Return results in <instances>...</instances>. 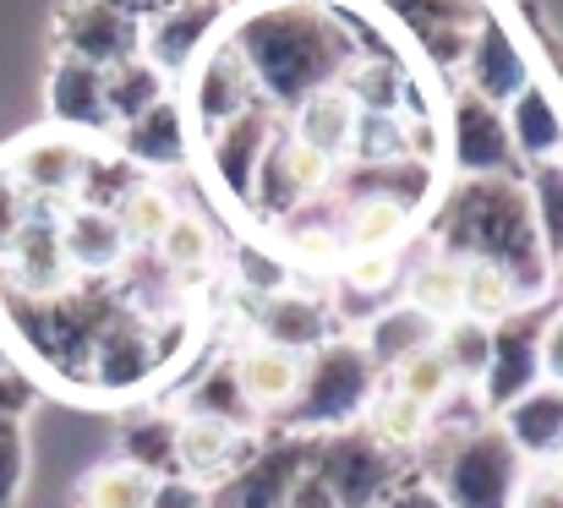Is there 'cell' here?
<instances>
[{"mask_svg":"<svg viewBox=\"0 0 563 508\" xmlns=\"http://www.w3.org/2000/svg\"><path fill=\"white\" fill-rule=\"evenodd\" d=\"M224 38L241 49L252 88L274 115H290L301 99L345 82L367 55L351 16L323 0H257L230 22Z\"/></svg>","mask_w":563,"mask_h":508,"instance_id":"1","label":"cell"},{"mask_svg":"<svg viewBox=\"0 0 563 508\" xmlns=\"http://www.w3.org/2000/svg\"><path fill=\"white\" fill-rule=\"evenodd\" d=\"M432 252L460 263H493L515 285L520 307H542L553 290V257L537 241L531 197L515 175L504 180H460L432 224Z\"/></svg>","mask_w":563,"mask_h":508,"instance_id":"2","label":"cell"},{"mask_svg":"<svg viewBox=\"0 0 563 508\" xmlns=\"http://www.w3.org/2000/svg\"><path fill=\"white\" fill-rule=\"evenodd\" d=\"M383 388L377 366L367 361L362 339L334 334L329 344H318L312 355H301V383L296 399L285 405V432L290 438H323V432H345L362 421V410L373 405V394Z\"/></svg>","mask_w":563,"mask_h":508,"instance_id":"3","label":"cell"},{"mask_svg":"<svg viewBox=\"0 0 563 508\" xmlns=\"http://www.w3.org/2000/svg\"><path fill=\"white\" fill-rule=\"evenodd\" d=\"M432 471L427 482L449 508H515V493L526 482L520 449L504 438L498 421H482L454 438H432Z\"/></svg>","mask_w":563,"mask_h":508,"instance_id":"4","label":"cell"},{"mask_svg":"<svg viewBox=\"0 0 563 508\" xmlns=\"http://www.w3.org/2000/svg\"><path fill=\"white\" fill-rule=\"evenodd\" d=\"M307 476L334 498L340 508H377L410 471L399 454L377 449L362 427H345V432H323L312 438V460H307Z\"/></svg>","mask_w":563,"mask_h":508,"instance_id":"5","label":"cell"},{"mask_svg":"<svg viewBox=\"0 0 563 508\" xmlns=\"http://www.w3.org/2000/svg\"><path fill=\"white\" fill-rule=\"evenodd\" d=\"M165 339H159V318L132 312L126 301H115V312L104 318V329L93 339L88 355V388L99 394H143L159 366H165Z\"/></svg>","mask_w":563,"mask_h":508,"instance_id":"6","label":"cell"},{"mask_svg":"<svg viewBox=\"0 0 563 508\" xmlns=\"http://www.w3.org/2000/svg\"><path fill=\"white\" fill-rule=\"evenodd\" d=\"M542 329H548V307H520L504 323H493V355L476 383L487 416H504L520 394L542 383Z\"/></svg>","mask_w":563,"mask_h":508,"instance_id":"7","label":"cell"},{"mask_svg":"<svg viewBox=\"0 0 563 508\" xmlns=\"http://www.w3.org/2000/svg\"><path fill=\"white\" fill-rule=\"evenodd\" d=\"M449 165L460 169L465 180H504L520 169V154L509 143V121L498 104L476 99L471 88H454L449 99V132H443Z\"/></svg>","mask_w":563,"mask_h":508,"instance_id":"8","label":"cell"},{"mask_svg":"<svg viewBox=\"0 0 563 508\" xmlns=\"http://www.w3.org/2000/svg\"><path fill=\"white\" fill-rule=\"evenodd\" d=\"M329 186H334V165H329L323 154L301 148L290 132H279V137L268 143L263 165H257L252 202H246V208H252L257 219H268V224H285V219L301 213L307 202L329 197Z\"/></svg>","mask_w":563,"mask_h":508,"instance_id":"9","label":"cell"},{"mask_svg":"<svg viewBox=\"0 0 563 508\" xmlns=\"http://www.w3.org/2000/svg\"><path fill=\"white\" fill-rule=\"evenodd\" d=\"M60 213L66 208H33L27 230L0 257V285H5L11 301H55L77 285L66 246H60Z\"/></svg>","mask_w":563,"mask_h":508,"instance_id":"10","label":"cell"},{"mask_svg":"<svg viewBox=\"0 0 563 508\" xmlns=\"http://www.w3.org/2000/svg\"><path fill=\"white\" fill-rule=\"evenodd\" d=\"M55 49L110 71V66L143 55V16L115 0H71L55 16Z\"/></svg>","mask_w":563,"mask_h":508,"instance_id":"11","label":"cell"},{"mask_svg":"<svg viewBox=\"0 0 563 508\" xmlns=\"http://www.w3.org/2000/svg\"><path fill=\"white\" fill-rule=\"evenodd\" d=\"M224 22H230V0H176V5L143 16V60L165 82L187 77L208 55V44L224 33Z\"/></svg>","mask_w":563,"mask_h":508,"instance_id":"12","label":"cell"},{"mask_svg":"<svg viewBox=\"0 0 563 508\" xmlns=\"http://www.w3.org/2000/svg\"><path fill=\"white\" fill-rule=\"evenodd\" d=\"M88 137H71V132H33L22 137L0 165L11 169V180L33 197V208H71L77 197V180L88 169Z\"/></svg>","mask_w":563,"mask_h":508,"instance_id":"13","label":"cell"},{"mask_svg":"<svg viewBox=\"0 0 563 508\" xmlns=\"http://www.w3.org/2000/svg\"><path fill=\"white\" fill-rule=\"evenodd\" d=\"M312 460V438H274L257 443V454L208 493V508H290V493L301 487Z\"/></svg>","mask_w":563,"mask_h":508,"instance_id":"14","label":"cell"},{"mask_svg":"<svg viewBox=\"0 0 563 508\" xmlns=\"http://www.w3.org/2000/svg\"><path fill=\"white\" fill-rule=\"evenodd\" d=\"M252 104H263L257 88H252V71H246L241 49L219 33L208 44V55L187 71V115H197L202 132H219L224 121L246 115Z\"/></svg>","mask_w":563,"mask_h":508,"instance_id":"15","label":"cell"},{"mask_svg":"<svg viewBox=\"0 0 563 508\" xmlns=\"http://www.w3.org/2000/svg\"><path fill=\"white\" fill-rule=\"evenodd\" d=\"M460 71H465L460 88H471L476 99H487V104H498V110H504L526 82H537V77H531V60H526V49H520V38H515L498 16H476Z\"/></svg>","mask_w":563,"mask_h":508,"instance_id":"16","label":"cell"},{"mask_svg":"<svg viewBox=\"0 0 563 508\" xmlns=\"http://www.w3.org/2000/svg\"><path fill=\"white\" fill-rule=\"evenodd\" d=\"M257 454V432L224 427L213 416H176V476H187L197 487H219L230 482L246 460Z\"/></svg>","mask_w":563,"mask_h":508,"instance_id":"17","label":"cell"},{"mask_svg":"<svg viewBox=\"0 0 563 508\" xmlns=\"http://www.w3.org/2000/svg\"><path fill=\"white\" fill-rule=\"evenodd\" d=\"M274 137H279V115L268 104H252L246 115H235L219 132H208V159H213V175H219V191L235 208L252 202V180H257V165H263Z\"/></svg>","mask_w":563,"mask_h":508,"instance_id":"18","label":"cell"},{"mask_svg":"<svg viewBox=\"0 0 563 508\" xmlns=\"http://www.w3.org/2000/svg\"><path fill=\"white\" fill-rule=\"evenodd\" d=\"M252 334L257 344H274V350H290V355H312L318 344L334 339V307L312 290H274L263 301H252Z\"/></svg>","mask_w":563,"mask_h":508,"instance_id":"19","label":"cell"},{"mask_svg":"<svg viewBox=\"0 0 563 508\" xmlns=\"http://www.w3.org/2000/svg\"><path fill=\"white\" fill-rule=\"evenodd\" d=\"M388 16H399L416 44L427 49V60L438 71H454L465 60V44H471V27H476V5L471 0H377Z\"/></svg>","mask_w":563,"mask_h":508,"instance_id":"20","label":"cell"},{"mask_svg":"<svg viewBox=\"0 0 563 508\" xmlns=\"http://www.w3.org/2000/svg\"><path fill=\"white\" fill-rule=\"evenodd\" d=\"M49 121L55 132H115L110 121V104H104V71L88 66V60H71V55H55L49 66Z\"/></svg>","mask_w":563,"mask_h":508,"instance_id":"21","label":"cell"},{"mask_svg":"<svg viewBox=\"0 0 563 508\" xmlns=\"http://www.w3.org/2000/svg\"><path fill=\"white\" fill-rule=\"evenodd\" d=\"M356 121H362V104L351 99L345 82H334V88H323V93H312L290 110V137L340 169L356 148Z\"/></svg>","mask_w":563,"mask_h":508,"instance_id":"22","label":"cell"},{"mask_svg":"<svg viewBox=\"0 0 563 508\" xmlns=\"http://www.w3.org/2000/svg\"><path fill=\"white\" fill-rule=\"evenodd\" d=\"M115 132H121V159L132 169H181L191 159V121L181 99H159L154 110H143Z\"/></svg>","mask_w":563,"mask_h":508,"instance_id":"23","label":"cell"},{"mask_svg":"<svg viewBox=\"0 0 563 508\" xmlns=\"http://www.w3.org/2000/svg\"><path fill=\"white\" fill-rule=\"evenodd\" d=\"M493 421L504 427V438L520 449L526 465H553L563 454V388H553V383H537Z\"/></svg>","mask_w":563,"mask_h":508,"instance_id":"24","label":"cell"},{"mask_svg":"<svg viewBox=\"0 0 563 508\" xmlns=\"http://www.w3.org/2000/svg\"><path fill=\"white\" fill-rule=\"evenodd\" d=\"M60 246H66V263H71L77 279H104L132 252L115 213H104V208H66L60 213Z\"/></svg>","mask_w":563,"mask_h":508,"instance_id":"25","label":"cell"},{"mask_svg":"<svg viewBox=\"0 0 563 508\" xmlns=\"http://www.w3.org/2000/svg\"><path fill=\"white\" fill-rule=\"evenodd\" d=\"M230 372H235L252 416H285V405L296 399V383H301V355L274 350V344H241L230 355Z\"/></svg>","mask_w":563,"mask_h":508,"instance_id":"26","label":"cell"},{"mask_svg":"<svg viewBox=\"0 0 563 508\" xmlns=\"http://www.w3.org/2000/svg\"><path fill=\"white\" fill-rule=\"evenodd\" d=\"M504 121H509V143L526 165H548L563 154V99L542 82H526L509 104H504Z\"/></svg>","mask_w":563,"mask_h":508,"instance_id":"27","label":"cell"},{"mask_svg":"<svg viewBox=\"0 0 563 508\" xmlns=\"http://www.w3.org/2000/svg\"><path fill=\"white\" fill-rule=\"evenodd\" d=\"M432 339H438V323H432L427 312H416L410 301H394V307H383V312L367 318L362 350H367V361L377 366V377H388L399 361L432 350Z\"/></svg>","mask_w":563,"mask_h":508,"instance_id":"28","label":"cell"},{"mask_svg":"<svg viewBox=\"0 0 563 508\" xmlns=\"http://www.w3.org/2000/svg\"><path fill=\"white\" fill-rule=\"evenodd\" d=\"M356 427L373 438L377 449H388V454H399V460H410L416 449H427V443H432V410H421L416 399L394 394L388 383L373 394V405L362 410V421H356Z\"/></svg>","mask_w":563,"mask_h":508,"instance_id":"29","label":"cell"},{"mask_svg":"<svg viewBox=\"0 0 563 508\" xmlns=\"http://www.w3.org/2000/svg\"><path fill=\"white\" fill-rule=\"evenodd\" d=\"M115 460L143 476H176V416L170 410H137L115 432Z\"/></svg>","mask_w":563,"mask_h":508,"instance_id":"30","label":"cell"},{"mask_svg":"<svg viewBox=\"0 0 563 508\" xmlns=\"http://www.w3.org/2000/svg\"><path fill=\"white\" fill-rule=\"evenodd\" d=\"M410 235V208L388 197H351L340 202V246L345 252H399Z\"/></svg>","mask_w":563,"mask_h":508,"instance_id":"31","label":"cell"},{"mask_svg":"<svg viewBox=\"0 0 563 508\" xmlns=\"http://www.w3.org/2000/svg\"><path fill=\"white\" fill-rule=\"evenodd\" d=\"M460 279H465L460 257L427 252L416 268H405V301L416 312H427L432 323H449V318H460Z\"/></svg>","mask_w":563,"mask_h":508,"instance_id":"32","label":"cell"},{"mask_svg":"<svg viewBox=\"0 0 563 508\" xmlns=\"http://www.w3.org/2000/svg\"><path fill=\"white\" fill-rule=\"evenodd\" d=\"M159 99H170V82H165L143 55H132V60H121V66L104 71V104H110V121H115V126L137 121V115L154 110Z\"/></svg>","mask_w":563,"mask_h":508,"instance_id":"33","label":"cell"},{"mask_svg":"<svg viewBox=\"0 0 563 508\" xmlns=\"http://www.w3.org/2000/svg\"><path fill=\"white\" fill-rule=\"evenodd\" d=\"M170 219H176V197L159 180H137L121 197V208H115V224H121V235H126L132 252H154V241L165 235Z\"/></svg>","mask_w":563,"mask_h":508,"instance_id":"34","label":"cell"},{"mask_svg":"<svg viewBox=\"0 0 563 508\" xmlns=\"http://www.w3.org/2000/svg\"><path fill=\"white\" fill-rule=\"evenodd\" d=\"M154 257L165 263V274L176 279H191L213 263V224L191 208H176V219L165 224V235L154 241Z\"/></svg>","mask_w":563,"mask_h":508,"instance_id":"35","label":"cell"},{"mask_svg":"<svg viewBox=\"0 0 563 508\" xmlns=\"http://www.w3.org/2000/svg\"><path fill=\"white\" fill-rule=\"evenodd\" d=\"M432 350L443 355V366L454 372L460 388H476L482 372H487V355H493V329L476 323V318H449V323H438Z\"/></svg>","mask_w":563,"mask_h":508,"instance_id":"36","label":"cell"},{"mask_svg":"<svg viewBox=\"0 0 563 508\" xmlns=\"http://www.w3.org/2000/svg\"><path fill=\"white\" fill-rule=\"evenodd\" d=\"M187 416H213V421L241 427V432H252V427H257V416H252V405L241 399V383H235V372H230V355H224V361H213V366L191 383Z\"/></svg>","mask_w":563,"mask_h":508,"instance_id":"37","label":"cell"},{"mask_svg":"<svg viewBox=\"0 0 563 508\" xmlns=\"http://www.w3.org/2000/svg\"><path fill=\"white\" fill-rule=\"evenodd\" d=\"M148 493H154V476L121 460H104L77 482V508H148Z\"/></svg>","mask_w":563,"mask_h":508,"instance_id":"38","label":"cell"},{"mask_svg":"<svg viewBox=\"0 0 563 508\" xmlns=\"http://www.w3.org/2000/svg\"><path fill=\"white\" fill-rule=\"evenodd\" d=\"M509 312H520V296L515 285L504 279V268L493 263H465V279H460V318H476V323H504Z\"/></svg>","mask_w":563,"mask_h":508,"instance_id":"39","label":"cell"},{"mask_svg":"<svg viewBox=\"0 0 563 508\" xmlns=\"http://www.w3.org/2000/svg\"><path fill=\"white\" fill-rule=\"evenodd\" d=\"M531 224H537V241L542 252L559 263L563 257V159H548V165H531Z\"/></svg>","mask_w":563,"mask_h":508,"instance_id":"40","label":"cell"},{"mask_svg":"<svg viewBox=\"0 0 563 508\" xmlns=\"http://www.w3.org/2000/svg\"><path fill=\"white\" fill-rule=\"evenodd\" d=\"M399 279H405L399 252H345V263H340V301H367V307H377Z\"/></svg>","mask_w":563,"mask_h":508,"instance_id":"41","label":"cell"},{"mask_svg":"<svg viewBox=\"0 0 563 508\" xmlns=\"http://www.w3.org/2000/svg\"><path fill=\"white\" fill-rule=\"evenodd\" d=\"M394 394H405V399H416L421 410H438L460 383H454V372L443 366V355L438 350H421V355H410V361H399L388 377H383Z\"/></svg>","mask_w":563,"mask_h":508,"instance_id":"42","label":"cell"},{"mask_svg":"<svg viewBox=\"0 0 563 508\" xmlns=\"http://www.w3.org/2000/svg\"><path fill=\"white\" fill-rule=\"evenodd\" d=\"M137 180H143V175L126 165V159H115V154H88V169H82V180H77L71 208H104V213H115L121 197H126Z\"/></svg>","mask_w":563,"mask_h":508,"instance_id":"43","label":"cell"},{"mask_svg":"<svg viewBox=\"0 0 563 508\" xmlns=\"http://www.w3.org/2000/svg\"><path fill=\"white\" fill-rule=\"evenodd\" d=\"M235 285H241L252 301H263V296H274V290H285V285H290V263H285L279 252L241 246V252H235Z\"/></svg>","mask_w":563,"mask_h":508,"instance_id":"44","label":"cell"},{"mask_svg":"<svg viewBox=\"0 0 563 508\" xmlns=\"http://www.w3.org/2000/svg\"><path fill=\"white\" fill-rule=\"evenodd\" d=\"M22 476H27V432H22V416H0V508L16 504Z\"/></svg>","mask_w":563,"mask_h":508,"instance_id":"45","label":"cell"},{"mask_svg":"<svg viewBox=\"0 0 563 508\" xmlns=\"http://www.w3.org/2000/svg\"><path fill=\"white\" fill-rule=\"evenodd\" d=\"M27 219H33V197L11 180V169L0 165V257H5L11 241L27 230Z\"/></svg>","mask_w":563,"mask_h":508,"instance_id":"46","label":"cell"},{"mask_svg":"<svg viewBox=\"0 0 563 508\" xmlns=\"http://www.w3.org/2000/svg\"><path fill=\"white\" fill-rule=\"evenodd\" d=\"M148 508H208V487H197L187 476H159L148 493Z\"/></svg>","mask_w":563,"mask_h":508,"instance_id":"47","label":"cell"},{"mask_svg":"<svg viewBox=\"0 0 563 508\" xmlns=\"http://www.w3.org/2000/svg\"><path fill=\"white\" fill-rule=\"evenodd\" d=\"M515 508H563V487L548 471H526V482L515 493Z\"/></svg>","mask_w":563,"mask_h":508,"instance_id":"48","label":"cell"},{"mask_svg":"<svg viewBox=\"0 0 563 508\" xmlns=\"http://www.w3.org/2000/svg\"><path fill=\"white\" fill-rule=\"evenodd\" d=\"M377 508H449V504L438 498V487H432L427 476H405V482H399Z\"/></svg>","mask_w":563,"mask_h":508,"instance_id":"49","label":"cell"},{"mask_svg":"<svg viewBox=\"0 0 563 508\" xmlns=\"http://www.w3.org/2000/svg\"><path fill=\"white\" fill-rule=\"evenodd\" d=\"M542 383L563 388V307L548 312V329H542Z\"/></svg>","mask_w":563,"mask_h":508,"instance_id":"50","label":"cell"},{"mask_svg":"<svg viewBox=\"0 0 563 508\" xmlns=\"http://www.w3.org/2000/svg\"><path fill=\"white\" fill-rule=\"evenodd\" d=\"M27 399H33V383L11 366V372H0V416H22L27 410Z\"/></svg>","mask_w":563,"mask_h":508,"instance_id":"51","label":"cell"},{"mask_svg":"<svg viewBox=\"0 0 563 508\" xmlns=\"http://www.w3.org/2000/svg\"><path fill=\"white\" fill-rule=\"evenodd\" d=\"M290 508H340V504H334V498H329L312 476H301V487L290 493Z\"/></svg>","mask_w":563,"mask_h":508,"instance_id":"52","label":"cell"},{"mask_svg":"<svg viewBox=\"0 0 563 508\" xmlns=\"http://www.w3.org/2000/svg\"><path fill=\"white\" fill-rule=\"evenodd\" d=\"M542 471H548V476H553V482H559V487H563V454H559V460H553V465H542Z\"/></svg>","mask_w":563,"mask_h":508,"instance_id":"53","label":"cell"},{"mask_svg":"<svg viewBox=\"0 0 563 508\" xmlns=\"http://www.w3.org/2000/svg\"><path fill=\"white\" fill-rule=\"evenodd\" d=\"M0 372H11V361H5V344H0Z\"/></svg>","mask_w":563,"mask_h":508,"instance_id":"54","label":"cell"},{"mask_svg":"<svg viewBox=\"0 0 563 508\" xmlns=\"http://www.w3.org/2000/svg\"><path fill=\"white\" fill-rule=\"evenodd\" d=\"M559 268H563V257H559Z\"/></svg>","mask_w":563,"mask_h":508,"instance_id":"55","label":"cell"},{"mask_svg":"<svg viewBox=\"0 0 563 508\" xmlns=\"http://www.w3.org/2000/svg\"><path fill=\"white\" fill-rule=\"evenodd\" d=\"M252 5H257V0H252Z\"/></svg>","mask_w":563,"mask_h":508,"instance_id":"56","label":"cell"},{"mask_svg":"<svg viewBox=\"0 0 563 508\" xmlns=\"http://www.w3.org/2000/svg\"><path fill=\"white\" fill-rule=\"evenodd\" d=\"M559 159H563V154H559Z\"/></svg>","mask_w":563,"mask_h":508,"instance_id":"57","label":"cell"}]
</instances>
